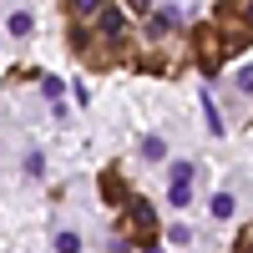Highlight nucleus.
Segmentation results:
<instances>
[{
  "label": "nucleus",
  "mask_w": 253,
  "mask_h": 253,
  "mask_svg": "<svg viewBox=\"0 0 253 253\" xmlns=\"http://www.w3.org/2000/svg\"><path fill=\"white\" fill-rule=\"evenodd\" d=\"M213 36H218L223 56L243 51L253 41V5H223V10H213Z\"/></svg>",
  "instance_id": "obj_1"
},
{
  "label": "nucleus",
  "mask_w": 253,
  "mask_h": 253,
  "mask_svg": "<svg viewBox=\"0 0 253 253\" xmlns=\"http://www.w3.org/2000/svg\"><path fill=\"white\" fill-rule=\"evenodd\" d=\"M122 208H126V213H122V228H126V233H132L142 248H152V243H157V218H152V208H147L142 198L122 203Z\"/></svg>",
  "instance_id": "obj_2"
},
{
  "label": "nucleus",
  "mask_w": 253,
  "mask_h": 253,
  "mask_svg": "<svg viewBox=\"0 0 253 253\" xmlns=\"http://www.w3.org/2000/svg\"><path fill=\"white\" fill-rule=\"evenodd\" d=\"M187 193H193V162H172V182H167V198H172V208H182Z\"/></svg>",
  "instance_id": "obj_3"
},
{
  "label": "nucleus",
  "mask_w": 253,
  "mask_h": 253,
  "mask_svg": "<svg viewBox=\"0 0 253 253\" xmlns=\"http://www.w3.org/2000/svg\"><path fill=\"white\" fill-rule=\"evenodd\" d=\"M213 218H233V193H213Z\"/></svg>",
  "instance_id": "obj_4"
},
{
  "label": "nucleus",
  "mask_w": 253,
  "mask_h": 253,
  "mask_svg": "<svg viewBox=\"0 0 253 253\" xmlns=\"http://www.w3.org/2000/svg\"><path fill=\"white\" fill-rule=\"evenodd\" d=\"M203 112H208V126H213V137L223 132V112L213 107V96H203Z\"/></svg>",
  "instance_id": "obj_5"
},
{
  "label": "nucleus",
  "mask_w": 253,
  "mask_h": 253,
  "mask_svg": "<svg viewBox=\"0 0 253 253\" xmlns=\"http://www.w3.org/2000/svg\"><path fill=\"white\" fill-rule=\"evenodd\" d=\"M142 157H152V162H162V157H167V147H162V137H147V142H142Z\"/></svg>",
  "instance_id": "obj_6"
},
{
  "label": "nucleus",
  "mask_w": 253,
  "mask_h": 253,
  "mask_svg": "<svg viewBox=\"0 0 253 253\" xmlns=\"http://www.w3.org/2000/svg\"><path fill=\"white\" fill-rule=\"evenodd\" d=\"M56 253H81V238L76 233H56Z\"/></svg>",
  "instance_id": "obj_7"
},
{
  "label": "nucleus",
  "mask_w": 253,
  "mask_h": 253,
  "mask_svg": "<svg viewBox=\"0 0 253 253\" xmlns=\"http://www.w3.org/2000/svg\"><path fill=\"white\" fill-rule=\"evenodd\" d=\"M26 31H31V15L15 10V15H10V36H26Z\"/></svg>",
  "instance_id": "obj_8"
},
{
  "label": "nucleus",
  "mask_w": 253,
  "mask_h": 253,
  "mask_svg": "<svg viewBox=\"0 0 253 253\" xmlns=\"http://www.w3.org/2000/svg\"><path fill=\"white\" fill-rule=\"evenodd\" d=\"M101 193H107V198H112V203H122V177H117V172H112V177H107V182H101Z\"/></svg>",
  "instance_id": "obj_9"
},
{
  "label": "nucleus",
  "mask_w": 253,
  "mask_h": 253,
  "mask_svg": "<svg viewBox=\"0 0 253 253\" xmlns=\"http://www.w3.org/2000/svg\"><path fill=\"white\" fill-rule=\"evenodd\" d=\"M26 172H31V177H41V172H46V157L31 152V157H26Z\"/></svg>",
  "instance_id": "obj_10"
},
{
  "label": "nucleus",
  "mask_w": 253,
  "mask_h": 253,
  "mask_svg": "<svg viewBox=\"0 0 253 253\" xmlns=\"http://www.w3.org/2000/svg\"><path fill=\"white\" fill-rule=\"evenodd\" d=\"M238 91H248V96H253V66H248V71H238Z\"/></svg>",
  "instance_id": "obj_11"
},
{
  "label": "nucleus",
  "mask_w": 253,
  "mask_h": 253,
  "mask_svg": "<svg viewBox=\"0 0 253 253\" xmlns=\"http://www.w3.org/2000/svg\"><path fill=\"white\" fill-rule=\"evenodd\" d=\"M238 253H253V228H243V238H238Z\"/></svg>",
  "instance_id": "obj_12"
}]
</instances>
